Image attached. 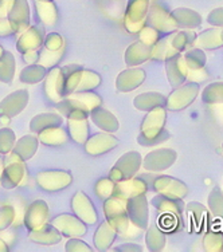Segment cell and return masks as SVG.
<instances>
[{"label":"cell","mask_w":223,"mask_h":252,"mask_svg":"<svg viewBox=\"0 0 223 252\" xmlns=\"http://www.w3.org/2000/svg\"><path fill=\"white\" fill-rule=\"evenodd\" d=\"M167 121V110L164 106H159L148 112L141 122V133L137 137V142L141 145H153L168 138V133L164 130Z\"/></svg>","instance_id":"cell-1"},{"label":"cell","mask_w":223,"mask_h":252,"mask_svg":"<svg viewBox=\"0 0 223 252\" xmlns=\"http://www.w3.org/2000/svg\"><path fill=\"white\" fill-rule=\"evenodd\" d=\"M102 99L100 95L90 92H75L58 102V110L62 114H68L70 110H82L90 113L93 109L100 107Z\"/></svg>","instance_id":"cell-2"},{"label":"cell","mask_w":223,"mask_h":252,"mask_svg":"<svg viewBox=\"0 0 223 252\" xmlns=\"http://www.w3.org/2000/svg\"><path fill=\"white\" fill-rule=\"evenodd\" d=\"M126 201L111 196L104 203V214L107 221L114 228L117 233H125L129 228V218L126 214Z\"/></svg>","instance_id":"cell-3"},{"label":"cell","mask_w":223,"mask_h":252,"mask_svg":"<svg viewBox=\"0 0 223 252\" xmlns=\"http://www.w3.org/2000/svg\"><path fill=\"white\" fill-rule=\"evenodd\" d=\"M149 4L150 0H128L124 16V26L128 32L139 34L140 30L146 26Z\"/></svg>","instance_id":"cell-4"},{"label":"cell","mask_w":223,"mask_h":252,"mask_svg":"<svg viewBox=\"0 0 223 252\" xmlns=\"http://www.w3.org/2000/svg\"><path fill=\"white\" fill-rule=\"evenodd\" d=\"M199 92H200L199 83H183L179 88L174 89V92L171 93L170 97L165 99L164 107L168 110H172V112L183 110L196 99Z\"/></svg>","instance_id":"cell-5"},{"label":"cell","mask_w":223,"mask_h":252,"mask_svg":"<svg viewBox=\"0 0 223 252\" xmlns=\"http://www.w3.org/2000/svg\"><path fill=\"white\" fill-rule=\"evenodd\" d=\"M143 164V158L139 152H128L125 155L120 157V160L117 161L114 166L112 168L109 173V179H112L114 183L121 181V180L131 179L136 175Z\"/></svg>","instance_id":"cell-6"},{"label":"cell","mask_w":223,"mask_h":252,"mask_svg":"<svg viewBox=\"0 0 223 252\" xmlns=\"http://www.w3.org/2000/svg\"><path fill=\"white\" fill-rule=\"evenodd\" d=\"M26 175L25 161L20 157L10 152L8 156L5 157L4 169L0 177L1 187L4 189H14L22 183V180Z\"/></svg>","instance_id":"cell-7"},{"label":"cell","mask_w":223,"mask_h":252,"mask_svg":"<svg viewBox=\"0 0 223 252\" xmlns=\"http://www.w3.org/2000/svg\"><path fill=\"white\" fill-rule=\"evenodd\" d=\"M146 25L152 27V29H155L156 31H159L163 35L171 34V32H174L175 30L178 29L176 25H175V20L171 12H168L157 1H152V4H149V10H148V14H147Z\"/></svg>","instance_id":"cell-8"},{"label":"cell","mask_w":223,"mask_h":252,"mask_svg":"<svg viewBox=\"0 0 223 252\" xmlns=\"http://www.w3.org/2000/svg\"><path fill=\"white\" fill-rule=\"evenodd\" d=\"M148 187H152V189L157 193L164 194L168 197L183 200L188 194V187L185 184L182 180L175 179L171 176H157L152 177V181L148 183Z\"/></svg>","instance_id":"cell-9"},{"label":"cell","mask_w":223,"mask_h":252,"mask_svg":"<svg viewBox=\"0 0 223 252\" xmlns=\"http://www.w3.org/2000/svg\"><path fill=\"white\" fill-rule=\"evenodd\" d=\"M35 181L40 189L47 192H57L68 188L72 184L73 177L66 170H43L37 175Z\"/></svg>","instance_id":"cell-10"},{"label":"cell","mask_w":223,"mask_h":252,"mask_svg":"<svg viewBox=\"0 0 223 252\" xmlns=\"http://www.w3.org/2000/svg\"><path fill=\"white\" fill-rule=\"evenodd\" d=\"M125 205L129 223L139 229H147L149 223V211H148V200L146 199V194H139L126 200Z\"/></svg>","instance_id":"cell-11"},{"label":"cell","mask_w":223,"mask_h":252,"mask_svg":"<svg viewBox=\"0 0 223 252\" xmlns=\"http://www.w3.org/2000/svg\"><path fill=\"white\" fill-rule=\"evenodd\" d=\"M178 160V153L174 149L163 148L149 152L143 158V166L149 172H161L171 168Z\"/></svg>","instance_id":"cell-12"},{"label":"cell","mask_w":223,"mask_h":252,"mask_svg":"<svg viewBox=\"0 0 223 252\" xmlns=\"http://www.w3.org/2000/svg\"><path fill=\"white\" fill-rule=\"evenodd\" d=\"M89 113L82 110H70L66 114L69 125V136L77 144H85L89 138V124H87Z\"/></svg>","instance_id":"cell-13"},{"label":"cell","mask_w":223,"mask_h":252,"mask_svg":"<svg viewBox=\"0 0 223 252\" xmlns=\"http://www.w3.org/2000/svg\"><path fill=\"white\" fill-rule=\"evenodd\" d=\"M44 38H46V32L42 26H31L22 32V35L16 42V50L20 54L33 53V51H38L42 44L44 43Z\"/></svg>","instance_id":"cell-14"},{"label":"cell","mask_w":223,"mask_h":252,"mask_svg":"<svg viewBox=\"0 0 223 252\" xmlns=\"http://www.w3.org/2000/svg\"><path fill=\"white\" fill-rule=\"evenodd\" d=\"M148 188H149L148 183L141 176L140 177H131V179L114 183V189H113L112 196L126 201L139 194H146Z\"/></svg>","instance_id":"cell-15"},{"label":"cell","mask_w":223,"mask_h":252,"mask_svg":"<svg viewBox=\"0 0 223 252\" xmlns=\"http://www.w3.org/2000/svg\"><path fill=\"white\" fill-rule=\"evenodd\" d=\"M72 209H73L74 215L87 225H93V224L97 223L98 215L96 212V208L93 205L92 200L89 199V196L86 193H83L81 190L73 196Z\"/></svg>","instance_id":"cell-16"},{"label":"cell","mask_w":223,"mask_h":252,"mask_svg":"<svg viewBox=\"0 0 223 252\" xmlns=\"http://www.w3.org/2000/svg\"><path fill=\"white\" fill-rule=\"evenodd\" d=\"M51 224L62 233L63 236H68V238H81L87 232L86 224L73 215H59L57 218H54Z\"/></svg>","instance_id":"cell-17"},{"label":"cell","mask_w":223,"mask_h":252,"mask_svg":"<svg viewBox=\"0 0 223 252\" xmlns=\"http://www.w3.org/2000/svg\"><path fill=\"white\" fill-rule=\"evenodd\" d=\"M29 92L27 90H16L0 102V117L18 116L23 112L29 103Z\"/></svg>","instance_id":"cell-18"},{"label":"cell","mask_w":223,"mask_h":252,"mask_svg":"<svg viewBox=\"0 0 223 252\" xmlns=\"http://www.w3.org/2000/svg\"><path fill=\"white\" fill-rule=\"evenodd\" d=\"M165 73L172 89L179 88L180 85L186 82V79L188 78L189 70L182 54H178L165 61Z\"/></svg>","instance_id":"cell-19"},{"label":"cell","mask_w":223,"mask_h":252,"mask_svg":"<svg viewBox=\"0 0 223 252\" xmlns=\"http://www.w3.org/2000/svg\"><path fill=\"white\" fill-rule=\"evenodd\" d=\"M117 145H118V140L116 137L112 136V133L105 131L89 137L85 142V151L90 156H101L113 151Z\"/></svg>","instance_id":"cell-20"},{"label":"cell","mask_w":223,"mask_h":252,"mask_svg":"<svg viewBox=\"0 0 223 252\" xmlns=\"http://www.w3.org/2000/svg\"><path fill=\"white\" fill-rule=\"evenodd\" d=\"M49 220V207L43 200H35L29 205L25 214V225L29 231L38 229Z\"/></svg>","instance_id":"cell-21"},{"label":"cell","mask_w":223,"mask_h":252,"mask_svg":"<svg viewBox=\"0 0 223 252\" xmlns=\"http://www.w3.org/2000/svg\"><path fill=\"white\" fill-rule=\"evenodd\" d=\"M7 19L14 32H23L30 26V7L27 0H15L14 5L8 11Z\"/></svg>","instance_id":"cell-22"},{"label":"cell","mask_w":223,"mask_h":252,"mask_svg":"<svg viewBox=\"0 0 223 252\" xmlns=\"http://www.w3.org/2000/svg\"><path fill=\"white\" fill-rule=\"evenodd\" d=\"M147 74L143 68L129 67L118 74L116 78V89L121 93H128L141 86L146 81Z\"/></svg>","instance_id":"cell-23"},{"label":"cell","mask_w":223,"mask_h":252,"mask_svg":"<svg viewBox=\"0 0 223 252\" xmlns=\"http://www.w3.org/2000/svg\"><path fill=\"white\" fill-rule=\"evenodd\" d=\"M44 94L50 101L58 103L63 99L62 68L53 67L44 77Z\"/></svg>","instance_id":"cell-24"},{"label":"cell","mask_w":223,"mask_h":252,"mask_svg":"<svg viewBox=\"0 0 223 252\" xmlns=\"http://www.w3.org/2000/svg\"><path fill=\"white\" fill-rule=\"evenodd\" d=\"M194 47L206 50V51H214L223 47V29L215 27V29L206 30L203 32L196 35L194 40Z\"/></svg>","instance_id":"cell-25"},{"label":"cell","mask_w":223,"mask_h":252,"mask_svg":"<svg viewBox=\"0 0 223 252\" xmlns=\"http://www.w3.org/2000/svg\"><path fill=\"white\" fill-rule=\"evenodd\" d=\"M29 239L40 246H54L62 240V233L59 232L53 224L46 223L38 229L30 231Z\"/></svg>","instance_id":"cell-26"},{"label":"cell","mask_w":223,"mask_h":252,"mask_svg":"<svg viewBox=\"0 0 223 252\" xmlns=\"http://www.w3.org/2000/svg\"><path fill=\"white\" fill-rule=\"evenodd\" d=\"M152 207H155L160 214L174 215L178 219H182L185 215V207H183L182 200L168 197L160 193L152 199Z\"/></svg>","instance_id":"cell-27"},{"label":"cell","mask_w":223,"mask_h":252,"mask_svg":"<svg viewBox=\"0 0 223 252\" xmlns=\"http://www.w3.org/2000/svg\"><path fill=\"white\" fill-rule=\"evenodd\" d=\"M171 15L174 18L175 25H176L178 29L192 30L202 25V16H200V14L196 12L195 10H191V8L179 7V8H175L171 12Z\"/></svg>","instance_id":"cell-28"},{"label":"cell","mask_w":223,"mask_h":252,"mask_svg":"<svg viewBox=\"0 0 223 252\" xmlns=\"http://www.w3.org/2000/svg\"><path fill=\"white\" fill-rule=\"evenodd\" d=\"M89 114H90L93 124L97 126V127H100V129H102L104 131L114 133L120 127L118 120L114 117V114H112L107 109H102L101 106L93 109Z\"/></svg>","instance_id":"cell-29"},{"label":"cell","mask_w":223,"mask_h":252,"mask_svg":"<svg viewBox=\"0 0 223 252\" xmlns=\"http://www.w3.org/2000/svg\"><path fill=\"white\" fill-rule=\"evenodd\" d=\"M152 47L147 46L143 42H135L132 43L125 51V63L128 67H135L141 63L147 62L150 59Z\"/></svg>","instance_id":"cell-30"},{"label":"cell","mask_w":223,"mask_h":252,"mask_svg":"<svg viewBox=\"0 0 223 252\" xmlns=\"http://www.w3.org/2000/svg\"><path fill=\"white\" fill-rule=\"evenodd\" d=\"M116 236L117 232L114 231V228L112 227L108 221H104V223L98 225V228L96 229V233H94V238H93L94 247L98 251H107V250L111 248Z\"/></svg>","instance_id":"cell-31"},{"label":"cell","mask_w":223,"mask_h":252,"mask_svg":"<svg viewBox=\"0 0 223 252\" xmlns=\"http://www.w3.org/2000/svg\"><path fill=\"white\" fill-rule=\"evenodd\" d=\"M39 140L37 136L29 134V136L22 137L18 142H15L14 148H12V153L20 157L23 161L30 160L31 157H34V155L38 151Z\"/></svg>","instance_id":"cell-32"},{"label":"cell","mask_w":223,"mask_h":252,"mask_svg":"<svg viewBox=\"0 0 223 252\" xmlns=\"http://www.w3.org/2000/svg\"><path fill=\"white\" fill-rule=\"evenodd\" d=\"M165 99L167 98L157 92H148L144 93V94H140L137 95L135 99H133V105L136 107L137 110L140 112H149L152 109L159 106H164Z\"/></svg>","instance_id":"cell-33"},{"label":"cell","mask_w":223,"mask_h":252,"mask_svg":"<svg viewBox=\"0 0 223 252\" xmlns=\"http://www.w3.org/2000/svg\"><path fill=\"white\" fill-rule=\"evenodd\" d=\"M83 68L77 64H69L62 67L63 74V98L75 92Z\"/></svg>","instance_id":"cell-34"},{"label":"cell","mask_w":223,"mask_h":252,"mask_svg":"<svg viewBox=\"0 0 223 252\" xmlns=\"http://www.w3.org/2000/svg\"><path fill=\"white\" fill-rule=\"evenodd\" d=\"M63 124V118L59 114L55 113H42L34 117L31 122H30V130L33 133H40L47 127H53V126H61Z\"/></svg>","instance_id":"cell-35"},{"label":"cell","mask_w":223,"mask_h":252,"mask_svg":"<svg viewBox=\"0 0 223 252\" xmlns=\"http://www.w3.org/2000/svg\"><path fill=\"white\" fill-rule=\"evenodd\" d=\"M35 10L38 14L39 20L44 26H54L58 19L57 7L54 0H35Z\"/></svg>","instance_id":"cell-36"},{"label":"cell","mask_w":223,"mask_h":252,"mask_svg":"<svg viewBox=\"0 0 223 252\" xmlns=\"http://www.w3.org/2000/svg\"><path fill=\"white\" fill-rule=\"evenodd\" d=\"M38 140L44 145L61 146L68 141V134L61 126H53L38 133Z\"/></svg>","instance_id":"cell-37"},{"label":"cell","mask_w":223,"mask_h":252,"mask_svg":"<svg viewBox=\"0 0 223 252\" xmlns=\"http://www.w3.org/2000/svg\"><path fill=\"white\" fill-rule=\"evenodd\" d=\"M171 34L168 36H165V38L159 39L156 42V44L152 46V54H150V59L152 61H167V59L172 58L175 55L180 54L171 44Z\"/></svg>","instance_id":"cell-38"},{"label":"cell","mask_w":223,"mask_h":252,"mask_svg":"<svg viewBox=\"0 0 223 252\" xmlns=\"http://www.w3.org/2000/svg\"><path fill=\"white\" fill-rule=\"evenodd\" d=\"M146 244L148 251L159 252L163 251L165 247V235L160 228L156 224H152L150 227L147 228L146 233Z\"/></svg>","instance_id":"cell-39"},{"label":"cell","mask_w":223,"mask_h":252,"mask_svg":"<svg viewBox=\"0 0 223 252\" xmlns=\"http://www.w3.org/2000/svg\"><path fill=\"white\" fill-rule=\"evenodd\" d=\"M183 58L189 71L203 70L207 63V57H206L204 50L198 49V47H189L183 55Z\"/></svg>","instance_id":"cell-40"},{"label":"cell","mask_w":223,"mask_h":252,"mask_svg":"<svg viewBox=\"0 0 223 252\" xmlns=\"http://www.w3.org/2000/svg\"><path fill=\"white\" fill-rule=\"evenodd\" d=\"M15 68H16V63L12 53L3 51V54L0 55V82L10 83L14 79Z\"/></svg>","instance_id":"cell-41"},{"label":"cell","mask_w":223,"mask_h":252,"mask_svg":"<svg viewBox=\"0 0 223 252\" xmlns=\"http://www.w3.org/2000/svg\"><path fill=\"white\" fill-rule=\"evenodd\" d=\"M196 38V34L191 30H183V31H178V32H172L171 34V44L178 53H182L185 50H188Z\"/></svg>","instance_id":"cell-42"},{"label":"cell","mask_w":223,"mask_h":252,"mask_svg":"<svg viewBox=\"0 0 223 252\" xmlns=\"http://www.w3.org/2000/svg\"><path fill=\"white\" fill-rule=\"evenodd\" d=\"M46 74H47L46 67L42 64H30L20 71L19 79L20 82L27 83V85H35L43 81Z\"/></svg>","instance_id":"cell-43"},{"label":"cell","mask_w":223,"mask_h":252,"mask_svg":"<svg viewBox=\"0 0 223 252\" xmlns=\"http://www.w3.org/2000/svg\"><path fill=\"white\" fill-rule=\"evenodd\" d=\"M202 101L207 105L223 103V82L209 83L202 92Z\"/></svg>","instance_id":"cell-44"},{"label":"cell","mask_w":223,"mask_h":252,"mask_svg":"<svg viewBox=\"0 0 223 252\" xmlns=\"http://www.w3.org/2000/svg\"><path fill=\"white\" fill-rule=\"evenodd\" d=\"M187 214H188L189 221L194 224L196 229L204 227V220H207V209L200 203H188L187 204Z\"/></svg>","instance_id":"cell-45"},{"label":"cell","mask_w":223,"mask_h":252,"mask_svg":"<svg viewBox=\"0 0 223 252\" xmlns=\"http://www.w3.org/2000/svg\"><path fill=\"white\" fill-rule=\"evenodd\" d=\"M100 85H101V77L94 71L83 68L75 92H92L96 88H98Z\"/></svg>","instance_id":"cell-46"},{"label":"cell","mask_w":223,"mask_h":252,"mask_svg":"<svg viewBox=\"0 0 223 252\" xmlns=\"http://www.w3.org/2000/svg\"><path fill=\"white\" fill-rule=\"evenodd\" d=\"M210 212L213 216L218 219H223V190L218 187L211 189L207 199Z\"/></svg>","instance_id":"cell-47"},{"label":"cell","mask_w":223,"mask_h":252,"mask_svg":"<svg viewBox=\"0 0 223 252\" xmlns=\"http://www.w3.org/2000/svg\"><path fill=\"white\" fill-rule=\"evenodd\" d=\"M203 248L209 252L223 251V233L221 231H209L203 238Z\"/></svg>","instance_id":"cell-48"},{"label":"cell","mask_w":223,"mask_h":252,"mask_svg":"<svg viewBox=\"0 0 223 252\" xmlns=\"http://www.w3.org/2000/svg\"><path fill=\"white\" fill-rule=\"evenodd\" d=\"M15 145V133L10 127L0 129V155H8Z\"/></svg>","instance_id":"cell-49"},{"label":"cell","mask_w":223,"mask_h":252,"mask_svg":"<svg viewBox=\"0 0 223 252\" xmlns=\"http://www.w3.org/2000/svg\"><path fill=\"white\" fill-rule=\"evenodd\" d=\"M113 189H114V181L108 177V179L100 180L97 184H96L94 193H96L98 199L107 200L113 193Z\"/></svg>","instance_id":"cell-50"},{"label":"cell","mask_w":223,"mask_h":252,"mask_svg":"<svg viewBox=\"0 0 223 252\" xmlns=\"http://www.w3.org/2000/svg\"><path fill=\"white\" fill-rule=\"evenodd\" d=\"M139 35H140V42H143L147 46H150V47L156 44V42L160 39V32L147 25L140 30Z\"/></svg>","instance_id":"cell-51"},{"label":"cell","mask_w":223,"mask_h":252,"mask_svg":"<svg viewBox=\"0 0 223 252\" xmlns=\"http://www.w3.org/2000/svg\"><path fill=\"white\" fill-rule=\"evenodd\" d=\"M15 219V209L12 205H1L0 207V231H4L10 227Z\"/></svg>","instance_id":"cell-52"},{"label":"cell","mask_w":223,"mask_h":252,"mask_svg":"<svg viewBox=\"0 0 223 252\" xmlns=\"http://www.w3.org/2000/svg\"><path fill=\"white\" fill-rule=\"evenodd\" d=\"M44 46H46V49L49 50V51H59V50H62V36L59 34H55V32L47 35V36L44 38Z\"/></svg>","instance_id":"cell-53"},{"label":"cell","mask_w":223,"mask_h":252,"mask_svg":"<svg viewBox=\"0 0 223 252\" xmlns=\"http://www.w3.org/2000/svg\"><path fill=\"white\" fill-rule=\"evenodd\" d=\"M65 250L69 252H87V251H92V248L87 246L86 243L83 242V240H79L78 238H72L66 243V246H65Z\"/></svg>","instance_id":"cell-54"},{"label":"cell","mask_w":223,"mask_h":252,"mask_svg":"<svg viewBox=\"0 0 223 252\" xmlns=\"http://www.w3.org/2000/svg\"><path fill=\"white\" fill-rule=\"evenodd\" d=\"M207 23L214 27H223V7L215 8L207 16Z\"/></svg>","instance_id":"cell-55"},{"label":"cell","mask_w":223,"mask_h":252,"mask_svg":"<svg viewBox=\"0 0 223 252\" xmlns=\"http://www.w3.org/2000/svg\"><path fill=\"white\" fill-rule=\"evenodd\" d=\"M15 34L14 30L11 29L10 22L7 18H0V36H10Z\"/></svg>","instance_id":"cell-56"},{"label":"cell","mask_w":223,"mask_h":252,"mask_svg":"<svg viewBox=\"0 0 223 252\" xmlns=\"http://www.w3.org/2000/svg\"><path fill=\"white\" fill-rule=\"evenodd\" d=\"M114 251L141 252L143 251V247H141V246H137V244H133V243H125V244H122V246H118V247L114 248Z\"/></svg>","instance_id":"cell-57"},{"label":"cell","mask_w":223,"mask_h":252,"mask_svg":"<svg viewBox=\"0 0 223 252\" xmlns=\"http://www.w3.org/2000/svg\"><path fill=\"white\" fill-rule=\"evenodd\" d=\"M15 0H0V18H7L8 11L14 5Z\"/></svg>","instance_id":"cell-58"},{"label":"cell","mask_w":223,"mask_h":252,"mask_svg":"<svg viewBox=\"0 0 223 252\" xmlns=\"http://www.w3.org/2000/svg\"><path fill=\"white\" fill-rule=\"evenodd\" d=\"M23 57H25L26 62H37L39 59L38 54H37V51H33V53H27V54H23Z\"/></svg>","instance_id":"cell-59"},{"label":"cell","mask_w":223,"mask_h":252,"mask_svg":"<svg viewBox=\"0 0 223 252\" xmlns=\"http://www.w3.org/2000/svg\"><path fill=\"white\" fill-rule=\"evenodd\" d=\"M7 251H8L7 244H5L4 240H1V239H0V252H7Z\"/></svg>","instance_id":"cell-60"},{"label":"cell","mask_w":223,"mask_h":252,"mask_svg":"<svg viewBox=\"0 0 223 252\" xmlns=\"http://www.w3.org/2000/svg\"><path fill=\"white\" fill-rule=\"evenodd\" d=\"M3 51H4V49H3V47H1V46H0V55H1V54H3Z\"/></svg>","instance_id":"cell-61"},{"label":"cell","mask_w":223,"mask_h":252,"mask_svg":"<svg viewBox=\"0 0 223 252\" xmlns=\"http://www.w3.org/2000/svg\"><path fill=\"white\" fill-rule=\"evenodd\" d=\"M222 151H223V144H222Z\"/></svg>","instance_id":"cell-62"}]
</instances>
